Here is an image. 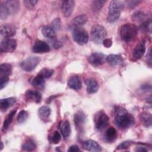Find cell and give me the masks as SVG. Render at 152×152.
Instances as JSON below:
<instances>
[{"mask_svg": "<svg viewBox=\"0 0 152 152\" xmlns=\"http://www.w3.org/2000/svg\"><path fill=\"white\" fill-rule=\"evenodd\" d=\"M87 21V17L85 14L80 15L76 17H75L72 22L71 24L74 27H80L81 26L85 24Z\"/></svg>", "mask_w": 152, "mask_h": 152, "instance_id": "23", "label": "cell"}, {"mask_svg": "<svg viewBox=\"0 0 152 152\" xmlns=\"http://www.w3.org/2000/svg\"><path fill=\"white\" fill-rule=\"evenodd\" d=\"M145 18V15L140 11H137L135 12L132 15V20L137 21H141L143 19Z\"/></svg>", "mask_w": 152, "mask_h": 152, "instance_id": "38", "label": "cell"}, {"mask_svg": "<svg viewBox=\"0 0 152 152\" xmlns=\"http://www.w3.org/2000/svg\"><path fill=\"white\" fill-rule=\"evenodd\" d=\"M106 61L110 65L113 66L119 65L123 62V59L121 56L114 54H112L107 56Z\"/></svg>", "mask_w": 152, "mask_h": 152, "instance_id": "22", "label": "cell"}, {"mask_svg": "<svg viewBox=\"0 0 152 152\" xmlns=\"http://www.w3.org/2000/svg\"><path fill=\"white\" fill-rule=\"evenodd\" d=\"M145 52V46L144 42H140L133 51V57L135 59H139L142 57Z\"/></svg>", "mask_w": 152, "mask_h": 152, "instance_id": "17", "label": "cell"}, {"mask_svg": "<svg viewBox=\"0 0 152 152\" xmlns=\"http://www.w3.org/2000/svg\"><path fill=\"white\" fill-rule=\"evenodd\" d=\"M118 136L116 130L113 127H109L105 132V139L107 142H112L114 141Z\"/></svg>", "mask_w": 152, "mask_h": 152, "instance_id": "25", "label": "cell"}, {"mask_svg": "<svg viewBox=\"0 0 152 152\" xmlns=\"http://www.w3.org/2000/svg\"><path fill=\"white\" fill-rule=\"evenodd\" d=\"M16 112V110H12L11 111L8 115V116L7 117L6 119L4 121V124H3V126H2V130L4 131H5L9 127V126L10 125L11 123L12 122V119H13V117L15 115Z\"/></svg>", "mask_w": 152, "mask_h": 152, "instance_id": "31", "label": "cell"}, {"mask_svg": "<svg viewBox=\"0 0 152 152\" xmlns=\"http://www.w3.org/2000/svg\"><path fill=\"white\" fill-rule=\"evenodd\" d=\"M102 43L103 46L107 48L111 47V46L112 45V41L110 39H105Z\"/></svg>", "mask_w": 152, "mask_h": 152, "instance_id": "43", "label": "cell"}, {"mask_svg": "<svg viewBox=\"0 0 152 152\" xmlns=\"http://www.w3.org/2000/svg\"><path fill=\"white\" fill-rule=\"evenodd\" d=\"M132 144V142L131 141H124L122 142L121 144H120L118 147H117V150H124L126 148H129Z\"/></svg>", "mask_w": 152, "mask_h": 152, "instance_id": "40", "label": "cell"}, {"mask_svg": "<svg viewBox=\"0 0 152 152\" xmlns=\"http://www.w3.org/2000/svg\"><path fill=\"white\" fill-rule=\"evenodd\" d=\"M42 33L43 36L49 39H55L56 37V31L50 26H45L42 28Z\"/></svg>", "mask_w": 152, "mask_h": 152, "instance_id": "24", "label": "cell"}, {"mask_svg": "<svg viewBox=\"0 0 152 152\" xmlns=\"http://www.w3.org/2000/svg\"><path fill=\"white\" fill-rule=\"evenodd\" d=\"M72 36L74 41L80 45L86 44L88 40V34L87 31L81 27L74 28Z\"/></svg>", "mask_w": 152, "mask_h": 152, "instance_id": "6", "label": "cell"}, {"mask_svg": "<svg viewBox=\"0 0 152 152\" xmlns=\"http://www.w3.org/2000/svg\"><path fill=\"white\" fill-rule=\"evenodd\" d=\"M30 82L33 86L39 89H43L45 87V79L38 74L34 77L31 78L30 80Z\"/></svg>", "mask_w": 152, "mask_h": 152, "instance_id": "19", "label": "cell"}, {"mask_svg": "<svg viewBox=\"0 0 152 152\" xmlns=\"http://www.w3.org/2000/svg\"><path fill=\"white\" fill-rule=\"evenodd\" d=\"M106 58L107 56L105 55L102 53L95 52L92 53L88 57V61L94 66H99L103 65L105 62Z\"/></svg>", "mask_w": 152, "mask_h": 152, "instance_id": "10", "label": "cell"}, {"mask_svg": "<svg viewBox=\"0 0 152 152\" xmlns=\"http://www.w3.org/2000/svg\"><path fill=\"white\" fill-rule=\"evenodd\" d=\"M9 81L8 77H1L0 80V87L1 90L3 89Z\"/></svg>", "mask_w": 152, "mask_h": 152, "instance_id": "41", "label": "cell"}, {"mask_svg": "<svg viewBox=\"0 0 152 152\" xmlns=\"http://www.w3.org/2000/svg\"><path fill=\"white\" fill-rule=\"evenodd\" d=\"M12 71V66L10 64L4 63L0 65V76L1 77H8Z\"/></svg>", "mask_w": 152, "mask_h": 152, "instance_id": "26", "label": "cell"}, {"mask_svg": "<svg viewBox=\"0 0 152 152\" xmlns=\"http://www.w3.org/2000/svg\"><path fill=\"white\" fill-rule=\"evenodd\" d=\"M86 121V116L82 111H78L74 115V123L77 129L81 131Z\"/></svg>", "mask_w": 152, "mask_h": 152, "instance_id": "15", "label": "cell"}, {"mask_svg": "<svg viewBox=\"0 0 152 152\" xmlns=\"http://www.w3.org/2000/svg\"><path fill=\"white\" fill-rule=\"evenodd\" d=\"M40 62V58L38 56H30L23 60L20 63L21 68L27 72L33 71Z\"/></svg>", "mask_w": 152, "mask_h": 152, "instance_id": "7", "label": "cell"}, {"mask_svg": "<svg viewBox=\"0 0 152 152\" xmlns=\"http://www.w3.org/2000/svg\"><path fill=\"white\" fill-rule=\"evenodd\" d=\"M141 1H125V3L126 4L127 6L129 8H132L137 6Z\"/></svg>", "mask_w": 152, "mask_h": 152, "instance_id": "42", "label": "cell"}, {"mask_svg": "<svg viewBox=\"0 0 152 152\" xmlns=\"http://www.w3.org/2000/svg\"><path fill=\"white\" fill-rule=\"evenodd\" d=\"M69 152H77V151H80V149L78 148V147L77 145H73L72 146H71L68 150Z\"/></svg>", "mask_w": 152, "mask_h": 152, "instance_id": "44", "label": "cell"}, {"mask_svg": "<svg viewBox=\"0 0 152 152\" xmlns=\"http://www.w3.org/2000/svg\"><path fill=\"white\" fill-rule=\"evenodd\" d=\"M95 127L99 131H102L106 128L109 123L108 116L103 112L101 111L97 113L94 118Z\"/></svg>", "mask_w": 152, "mask_h": 152, "instance_id": "8", "label": "cell"}, {"mask_svg": "<svg viewBox=\"0 0 152 152\" xmlns=\"http://www.w3.org/2000/svg\"><path fill=\"white\" fill-rule=\"evenodd\" d=\"M140 120L142 124L146 127H149L151 125L152 117L151 114L148 112H142L140 115Z\"/></svg>", "mask_w": 152, "mask_h": 152, "instance_id": "27", "label": "cell"}, {"mask_svg": "<svg viewBox=\"0 0 152 152\" xmlns=\"http://www.w3.org/2000/svg\"><path fill=\"white\" fill-rule=\"evenodd\" d=\"M36 148V143L31 139H28L26 140L22 145L21 148L23 150L31 151H34Z\"/></svg>", "mask_w": 152, "mask_h": 152, "instance_id": "30", "label": "cell"}, {"mask_svg": "<svg viewBox=\"0 0 152 152\" xmlns=\"http://www.w3.org/2000/svg\"><path fill=\"white\" fill-rule=\"evenodd\" d=\"M3 147H4V145H3V143H2V142H1V150H2Z\"/></svg>", "mask_w": 152, "mask_h": 152, "instance_id": "46", "label": "cell"}, {"mask_svg": "<svg viewBox=\"0 0 152 152\" xmlns=\"http://www.w3.org/2000/svg\"><path fill=\"white\" fill-rule=\"evenodd\" d=\"M75 6V2L74 1H64L62 4L61 9L64 15L68 17L72 13Z\"/></svg>", "mask_w": 152, "mask_h": 152, "instance_id": "13", "label": "cell"}, {"mask_svg": "<svg viewBox=\"0 0 152 152\" xmlns=\"http://www.w3.org/2000/svg\"><path fill=\"white\" fill-rule=\"evenodd\" d=\"M17 47V42L14 39L5 38L0 45L1 50L2 52H12Z\"/></svg>", "mask_w": 152, "mask_h": 152, "instance_id": "9", "label": "cell"}, {"mask_svg": "<svg viewBox=\"0 0 152 152\" xmlns=\"http://www.w3.org/2000/svg\"><path fill=\"white\" fill-rule=\"evenodd\" d=\"M61 25V23L60 19L59 18H55L51 22V24L50 26L52 27L56 31L60 30Z\"/></svg>", "mask_w": 152, "mask_h": 152, "instance_id": "37", "label": "cell"}, {"mask_svg": "<svg viewBox=\"0 0 152 152\" xmlns=\"http://www.w3.org/2000/svg\"><path fill=\"white\" fill-rule=\"evenodd\" d=\"M124 7V4L121 1L114 0L111 1L109 7L107 21L109 23L116 21L120 17Z\"/></svg>", "mask_w": 152, "mask_h": 152, "instance_id": "3", "label": "cell"}, {"mask_svg": "<svg viewBox=\"0 0 152 152\" xmlns=\"http://www.w3.org/2000/svg\"><path fill=\"white\" fill-rule=\"evenodd\" d=\"M25 96L28 102H34L36 103H39L42 99L41 93L36 90H28L25 93Z\"/></svg>", "mask_w": 152, "mask_h": 152, "instance_id": "14", "label": "cell"}, {"mask_svg": "<svg viewBox=\"0 0 152 152\" xmlns=\"http://www.w3.org/2000/svg\"><path fill=\"white\" fill-rule=\"evenodd\" d=\"M61 140V135L58 131H55L52 136L50 138V142L54 144H58Z\"/></svg>", "mask_w": 152, "mask_h": 152, "instance_id": "36", "label": "cell"}, {"mask_svg": "<svg viewBox=\"0 0 152 152\" xmlns=\"http://www.w3.org/2000/svg\"><path fill=\"white\" fill-rule=\"evenodd\" d=\"M59 129L62 137L66 139L68 138L71 134V128L69 122L68 121H65L61 122L59 126Z\"/></svg>", "mask_w": 152, "mask_h": 152, "instance_id": "21", "label": "cell"}, {"mask_svg": "<svg viewBox=\"0 0 152 152\" xmlns=\"http://www.w3.org/2000/svg\"><path fill=\"white\" fill-rule=\"evenodd\" d=\"M83 148L89 151H100L102 150L100 145L96 141L91 140L84 142Z\"/></svg>", "mask_w": 152, "mask_h": 152, "instance_id": "16", "label": "cell"}, {"mask_svg": "<svg viewBox=\"0 0 152 152\" xmlns=\"http://www.w3.org/2000/svg\"><path fill=\"white\" fill-rule=\"evenodd\" d=\"M107 31L106 28L101 25H94L91 28V40L97 44H100L106 39Z\"/></svg>", "mask_w": 152, "mask_h": 152, "instance_id": "5", "label": "cell"}, {"mask_svg": "<svg viewBox=\"0 0 152 152\" xmlns=\"http://www.w3.org/2000/svg\"><path fill=\"white\" fill-rule=\"evenodd\" d=\"M105 1L102 0H98V1H94L93 2L92 4V8L94 11L95 12H99L102 9V7L103 6L104 4L105 3Z\"/></svg>", "mask_w": 152, "mask_h": 152, "instance_id": "34", "label": "cell"}, {"mask_svg": "<svg viewBox=\"0 0 152 152\" xmlns=\"http://www.w3.org/2000/svg\"><path fill=\"white\" fill-rule=\"evenodd\" d=\"M16 100L14 97H10L1 99L0 101V107L2 111H6L9 107L12 106L15 103Z\"/></svg>", "mask_w": 152, "mask_h": 152, "instance_id": "18", "label": "cell"}, {"mask_svg": "<svg viewBox=\"0 0 152 152\" xmlns=\"http://www.w3.org/2000/svg\"><path fill=\"white\" fill-rule=\"evenodd\" d=\"M53 69L45 68L40 71L38 75H40V77H42V78H43L44 79H46V78H50L52 76V75L53 74Z\"/></svg>", "mask_w": 152, "mask_h": 152, "instance_id": "32", "label": "cell"}, {"mask_svg": "<svg viewBox=\"0 0 152 152\" xmlns=\"http://www.w3.org/2000/svg\"><path fill=\"white\" fill-rule=\"evenodd\" d=\"M68 86L72 89L79 90L82 87V83L78 76L74 75L71 77L68 80Z\"/></svg>", "mask_w": 152, "mask_h": 152, "instance_id": "20", "label": "cell"}, {"mask_svg": "<svg viewBox=\"0 0 152 152\" xmlns=\"http://www.w3.org/2000/svg\"><path fill=\"white\" fill-rule=\"evenodd\" d=\"M28 116V114L26 110H21L17 116V119L18 122L20 124L24 122L27 119Z\"/></svg>", "mask_w": 152, "mask_h": 152, "instance_id": "35", "label": "cell"}, {"mask_svg": "<svg viewBox=\"0 0 152 152\" xmlns=\"http://www.w3.org/2000/svg\"><path fill=\"white\" fill-rule=\"evenodd\" d=\"M138 33V27L131 23H126L121 26L120 28V36L121 39L125 42L132 40Z\"/></svg>", "mask_w": 152, "mask_h": 152, "instance_id": "4", "label": "cell"}, {"mask_svg": "<svg viewBox=\"0 0 152 152\" xmlns=\"http://www.w3.org/2000/svg\"><path fill=\"white\" fill-rule=\"evenodd\" d=\"M135 151H147V149H146L145 147L143 146L142 144H141V145L137 147V149L135 150Z\"/></svg>", "mask_w": 152, "mask_h": 152, "instance_id": "45", "label": "cell"}, {"mask_svg": "<svg viewBox=\"0 0 152 152\" xmlns=\"http://www.w3.org/2000/svg\"><path fill=\"white\" fill-rule=\"evenodd\" d=\"M115 122L121 129H128L132 126L134 123V118L124 108L116 106L114 110Z\"/></svg>", "mask_w": 152, "mask_h": 152, "instance_id": "1", "label": "cell"}, {"mask_svg": "<svg viewBox=\"0 0 152 152\" xmlns=\"http://www.w3.org/2000/svg\"><path fill=\"white\" fill-rule=\"evenodd\" d=\"M25 6L30 10H32L34 6L36 5V4L38 2L37 1H34V0H26V1H23Z\"/></svg>", "mask_w": 152, "mask_h": 152, "instance_id": "39", "label": "cell"}, {"mask_svg": "<svg viewBox=\"0 0 152 152\" xmlns=\"http://www.w3.org/2000/svg\"><path fill=\"white\" fill-rule=\"evenodd\" d=\"M0 32L2 36L10 38L15 34L16 30L15 27L11 24H4L1 26Z\"/></svg>", "mask_w": 152, "mask_h": 152, "instance_id": "12", "label": "cell"}, {"mask_svg": "<svg viewBox=\"0 0 152 152\" xmlns=\"http://www.w3.org/2000/svg\"><path fill=\"white\" fill-rule=\"evenodd\" d=\"M140 28L142 31L144 32H148V33H151V20L148 19L145 21H144L141 26Z\"/></svg>", "mask_w": 152, "mask_h": 152, "instance_id": "33", "label": "cell"}, {"mask_svg": "<svg viewBox=\"0 0 152 152\" xmlns=\"http://www.w3.org/2000/svg\"><path fill=\"white\" fill-rule=\"evenodd\" d=\"M50 115V109L48 106H42L39 109V115L41 119L47 120L48 119Z\"/></svg>", "mask_w": 152, "mask_h": 152, "instance_id": "29", "label": "cell"}, {"mask_svg": "<svg viewBox=\"0 0 152 152\" xmlns=\"http://www.w3.org/2000/svg\"><path fill=\"white\" fill-rule=\"evenodd\" d=\"M87 91L90 94L95 93L98 91L99 89V85L97 82L94 79H90L87 83Z\"/></svg>", "mask_w": 152, "mask_h": 152, "instance_id": "28", "label": "cell"}, {"mask_svg": "<svg viewBox=\"0 0 152 152\" xmlns=\"http://www.w3.org/2000/svg\"><path fill=\"white\" fill-rule=\"evenodd\" d=\"M32 50L33 52L37 53H47L50 50V47L46 42L42 40H38L33 46Z\"/></svg>", "mask_w": 152, "mask_h": 152, "instance_id": "11", "label": "cell"}, {"mask_svg": "<svg viewBox=\"0 0 152 152\" xmlns=\"http://www.w3.org/2000/svg\"><path fill=\"white\" fill-rule=\"evenodd\" d=\"M20 10V2L17 0H8L1 2L0 7V17L5 19L9 15L15 14Z\"/></svg>", "mask_w": 152, "mask_h": 152, "instance_id": "2", "label": "cell"}]
</instances>
